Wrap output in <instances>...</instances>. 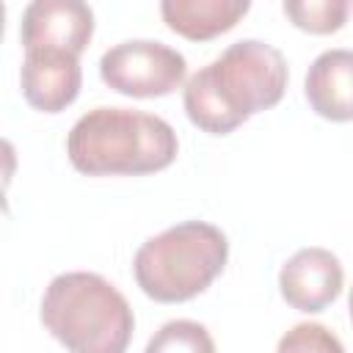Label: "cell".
<instances>
[{
  "label": "cell",
  "mask_w": 353,
  "mask_h": 353,
  "mask_svg": "<svg viewBox=\"0 0 353 353\" xmlns=\"http://www.w3.org/2000/svg\"><path fill=\"white\" fill-rule=\"evenodd\" d=\"M287 77V61L276 47L243 39L188 77L182 105L201 132L229 135L254 113L279 105Z\"/></svg>",
  "instance_id": "cell-1"
},
{
  "label": "cell",
  "mask_w": 353,
  "mask_h": 353,
  "mask_svg": "<svg viewBox=\"0 0 353 353\" xmlns=\"http://www.w3.org/2000/svg\"><path fill=\"white\" fill-rule=\"evenodd\" d=\"M179 141L174 127L132 108H94L66 135L69 163L88 176H141L168 168Z\"/></svg>",
  "instance_id": "cell-2"
},
{
  "label": "cell",
  "mask_w": 353,
  "mask_h": 353,
  "mask_svg": "<svg viewBox=\"0 0 353 353\" xmlns=\"http://www.w3.org/2000/svg\"><path fill=\"white\" fill-rule=\"evenodd\" d=\"M39 314L50 336L77 353H121L135 331L127 298L88 270L55 276L41 295Z\"/></svg>",
  "instance_id": "cell-3"
},
{
  "label": "cell",
  "mask_w": 353,
  "mask_h": 353,
  "mask_svg": "<svg viewBox=\"0 0 353 353\" xmlns=\"http://www.w3.org/2000/svg\"><path fill=\"white\" fill-rule=\"evenodd\" d=\"M229 240L207 221H182L149 237L132 259L141 292L157 303H185L201 295L226 268Z\"/></svg>",
  "instance_id": "cell-4"
},
{
  "label": "cell",
  "mask_w": 353,
  "mask_h": 353,
  "mask_svg": "<svg viewBox=\"0 0 353 353\" xmlns=\"http://www.w3.org/2000/svg\"><path fill=\"white\" fill-rule=\"evenodd\" d=\"M99 77L116 94L154 99L182 88L188 77V61L179 50L163 41L132 39L110 47L99 58Z\"/></svg>",
  "instance_id": "cell-5"
},
{
  "label": "cell",
  "mask_w": 353,
  "mask_h": 353,
  "mask_svg": "<svg viewBox=\"0 0 353 353\" xmlns=\"http://www.w3.org/2000/svg\"><path fill=\"white\" fill-rule=\"evenodd\" d=\"M94 36V11L85 0H30L22 11L25 50H63L80 55Z\"/></svg>",
  "instance_id": "cell-6"
},
{
  "label": "cell",
  "mask_w": 353,
  "mask_h": 353,
  "mask_svg": "<svg viewBox=\"0 0 353 353\" xmlns=\"http://www.w3.org/2000/svg\"><path fill=\"white\" fill-rule=\"evenodd\" d=\"M345 284V270L336 254L328 248H301L295 251L279 270V292L287 301V306L317 314L328 309Z\"/></svg>",
  "instance_id": "cell-7"
},
{
  "label": "cell",
  "mask_w": 353,
  "mask_h": 353,
  "mask_svg": "<svg viewBox=\"0 0 353 353\" xmlns=\"http://www.w3.org/2000/svg\"><path fill=\"white\" fill-rule=\"evenodd\" d=\"M77 58L80 55L63 50H25L19 69L25 102L41 113L66 110L83 85V69Z\"/></svg>",
  "instance_id": "cell-8"
},
{
  "label": "cell",
  "mask_w": 353,
  "mask_h": 353,
  "mask_svg": "<svg viewBox=\"0 0 353 353\" xmlns=\"http://www.w3.org/2000/svg\"><path fill=\"white\" fill-rule=\"evenodd\" d=\"M309 108L328 121H353V50L320 52L303 80Z\"/></svg>",
  "instance_id": "cell-9"
},
{
  "label": "cell",
  "mask_w": 353,
  "mask_h": 353,
  "mask_svg": "<svg viewBox=\"0 0 353 353\" xmlns=\"http://www.w3.org/2000/svg\"><path fill=\"white\" fill-rule=\"evenodd\" d=\"M251 8V0H160L165 28L188 41H210L229 33Z\"/></svg>",
  "instance_id": "cell-10"
},
{
  "label": "cell",
  "mask_w": 353,
  "mask_h": 353,
  "mask_svg": "<svg viewBox=\"0 0 353 353\" xmlns=\"http://www.w3.org/2000/svg\"><path fill=\"white\" fill-rule=\"evenodd\" d=\"M284 17L303 33L331 36L345 28L350 0H281Z\"/></svg>",
  "instance_id": "cell-11"
},
{
  "label": "cell",
  "mask_w": 353,
  "mask_h": 353,
  "mask_svg": "<svg viewBox=\"0 0 353 353\" xmlns=\"http://www.w3.org/2000/svg\"><path fill=\"white\" fill-rule=\"evenodd\" d=\"M149 353H163V350H190V353H212L215 342L210 331L201 323L193 320H171L165 323L157 336L149 339L146 345Z\"/></svg>",
  "instance_id": "cell-12"
},
{
  "label": "cell",
  "mask_w": 353,
  "mask_h": 353,
  "mask_svg": "<svg viewBox=\"0 0 353 353\" xmlns=\"http://www.w3.org/2000/svg\"><path fill=\"white\" fill-rule=\"evenodd\" d=\"M279 350H342V342L320 323H298L290 334L281 336Z\"/></svg>",
  "instance_id": "cell-13"
},
{
  "label": "cell",
  "mask_w": 353,
  "mask_h": 353,
  "mask_svg": "<svg viewBox=\"0 0 353 353\" xmlns=\"http://www.w3.org/2000/svg\"><path fill=\"white\" fill-rule=\"evenodd\" d=\"M347 309H350V320H353V287H350V298H347Z\"/></svg>",
  "instance_id": "cell-14"
}]
</instances>
